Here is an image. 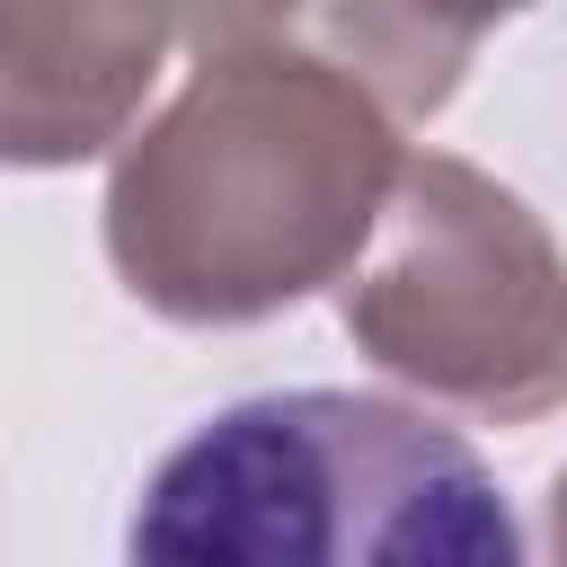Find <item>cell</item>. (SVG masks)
<instances>
[{
  "label": "cell",
  "mask_w": 567,
  "mask_h": 567,
  "mask_svg": "<svg viewBox=\"0 0 567 567\" xmlns=\"http://www.w3.org/2000/svg\"><path fill=\"white\" fill-rule=\"evenodd\" d=\"M399 177L390 97L328 44H230L115 142L106 266L177 328H257L328 292Z\"/></svg>",
  "instance_id": "6da1fadb"
},
{
  "label": "cell",
  "mask_w": 567,
  "mask_h": 567,
  "mask_svg": "<svg viewBox=\"0 0 567 567\" xmlns=\"http://www.w3.org/2000/svg\"><path fill=\"white\" fill-rule=\"evenodd\" d=\"M124 549L142 567H514L523 523L425 408L257 390L159 452Z\"/></svg>",
  "instance_id": "7a4b0ae2"
},
{
  "label": "cell",
  "mask_w": 567,
  "mask_h": 567,
  "mask_svg": "<svg viewBox=\"0 0 567 567\" xmlns=\"http://www.w3.org/2000/svg\"><path fill=\"white\" fill-rule=\"evenodd\" d=\"M337 319L372 372L478 425L567 408V248L452 151H399L381 221L337 275Z\"/></svg>",
  "instance_id": "3957f363"
},
{
  "label": "cell",
  "mask_w": 567,
  "mask_h": 567,
  "mask_svg": "<svg viewBox=\"0 0 567 567\" xmlns=\"http://www.w3.org/2000/svg\"><path fill=\"white\" fill-rule=\"evenodd\" d=\"M177 0H0V168H80L142 124Z\"/></svg>",
  "instance_id": "277c9868"
},
{
  "label": "cell",
  "mask_w": 567,
  "mask_h": 567,
  "mask_svg": "<svg viewBox=\"0 0 567 567\" xmlns=\"http://www.w3.org/2000/svg\"><path fill=\"white\" fill-rule=\"evenodd\" d=\"M540 0H310L328 53L346 71H363L390 115H443L470 53L487 44V27L523 18Z\"/></svg>",
  "instance_id": "5b68a950"
},
{
  "label": "cell",
  "mask_w": 567,
  "mask_h": 567,
  "mask_svg": "<svg viewBox=\"0 0 567 567\" xmlns=\"http://www.w3.org/2000/svg\"><path fill=\"white\" fill-rule=\"evenodd\" d=\"M292 18H310V0H177V44L204 62V53H230V44L292 35Z\"/></svg>",
  "instance_id": "8992f818"
},
{
  "label": "cell",
  "mask_w": 567,
  "mask_h": 567,
  "mask_svg": "<svg viewBox=\"0 0 567 567\" xmlns=\"http://www.w3.org/2000/svg\"><path fill=\"white\" fill-rule=\"evenodd\" d=\"M549 549L567 558V470H558V487H549Z\"/></svg>",
  "instance_id": "52a82bcc"
}]
</instances>
